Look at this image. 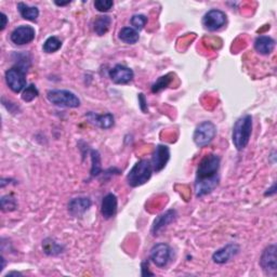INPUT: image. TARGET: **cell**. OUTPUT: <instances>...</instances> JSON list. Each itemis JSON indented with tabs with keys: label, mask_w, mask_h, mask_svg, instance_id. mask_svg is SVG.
Instances as JSON below:
<instances>
[{
	"label": "cell",
	"mask_w": 277,
	"mask_h": 277,
	"mask_svg": "<svg viewBox=\"0 0 277 277\" xmlns=\"http://www.w3.org/2000/svg\"><path fill=\"white\" fill-rule=\"evenodd\" d=\"M220 165L221 159L215 154H209L200 160L194 183L196 197L206 196L217 189L220 182Z\"/></svg>",
	"instance_id": "1"
},
{
	"label": "cell",
	"mask_w": 277,
	"mask_h": 277,
	"mask_svg": "<svg viewBox=\"0 0 277 277\" xmlns=\"http://www.w3.org/2000/svg\"><path fill=\"white\" fill-rule=\"evenodd\" d=\"M252 126L251 115H245L236 120L232 131V141L237 151L247 147L252 133Z\"/></svg>",
	"instance_id": "2"
},
{
	"label": "cell",
	"mask_w": 277,
	"mask_h": 277,
	"mask_svg": "<svg viewBox=\"0 0 277 277\" xmlns=\"http://www.w3.org/2000/svg\"><path fill=\"white\" fill-rule=\"evenodd\" d=\"M154 170L151 160L141 159L127 174V182L131 188H139L150 181Z\"/></svg>",
	"instance_id": "3"
},
{
	"label": "cell",
	"mask_w": 277,
	"mask_h": 277,
	"mask_svg": "<svg viewBox=\"0 0 277 277\" xmlns=\"http://www.w3.org/2000/svg\"><path fill=\"white\" fill-rule=\"evenodd\" d=\"M47 99L51 104L59 107L77 108L80 106V100L74 94L68 90H49L47 92Z\"/></svg>",
	"instance_id": "4"
},
{
	"label": "cell",
	"mask_w": 277,
	"mask_h": 277,
	"mask_svg": "<svg viewBox=\"0 0 277 277\" xmlns=\"http://www.w3.org/2000/svg\"><path fill=\"white\" fill-rule=\"evenodd\" d=\"M215 136H217V127H215L212 121L206 120L200 122V124L195 128L193 140L198 147H204L210 144Z\"/></svg>",
	"instance_id": "5"
},
{
	"label": "cell",
	"mask_w": 277,
	"mask_h": 277,
	"mask_svg": "<svg viewBox=\"0 0 277 277\" xmlns=\"http://www.w3.org/2000/svg\"><path fill=\"white\" fill-rule=\"evenodd\" d=\"M26 73L27 70L20 66H13L6 71V83L14 94H20L26 88Z\"/></svg>",
	"instance_id": "6"
},
{
	"label": "cell",
	"mask_w": 277,
	"mask_h": 277,
	"mask_svg": "<svg viewBox=\"0 0 277 277\" xmlns=\"http://www.w3.org/2000/svg\"><path fill=\"white\" fill-rule=\"evenodd\" d=\"M171 256L172 250L170 248V246L165 243H160L153 246L150 252V258L152 262L155 264L157 268L160 269L166 268L171 260Z\"/></svg>",
	"instance_id": "7"
},
{
	"label": "cell",
	"mask_w": 277,
	"mask_h": 277,
	"mask_svg": "<svg viewBox=\"0 0 277 277\" xmlns=\"http://www.w3.org/2000/svg\"><path fill=\"white\" fill-rule=\"evenodd\" d=\"M228 17L221 10L212 9L202 17V25L209 32H217L227 24Z\"/></svg>",
	"instance_id": "8"
},
{
	"label": "cell",
	"mask_w": 277,
	"mask_h": 277,
	"mask_svg": "<svg viewBox=\"0 0 277 277\" xmlns=\"http://www.w3.org/2000/svg\"><path fill=\"white\" fill-rule=\"evenodd\" d=\"M276 245L272 244L266 247L260 258V265L262 270L269 275H275L277 272V258Z\"/></svg>",
	"instance_id": "9"
},
{
	"label": "cell",
	"mask_w": 277,
	"mask_h": 277,
	"mask_svg": "<svg viewBox=\"0 0 277 277\" xmlns=\"http://www.w3.org/2000/svg\"><path fill=\"white\" fill-rule=\"evenodd\" d=\"M36 37L35 28L29 25H21L16 27L10 35L11 42L16 46L28 45L33 42Z\"/></svg>",
	"instance_id": "10"
},
{
	"label": "cell",
	"mask_w": 277,
	"mask_h": 277,
	"mask_svg": "<svg viewBox=\"0 0 277 277\" xmlns=\"http://www.w3.org/2000/svg\"><path fill=\"white\" fill-rule=\"evenodd\" d=\"M135 77L133 70L125 65L117 64L109 70V78L116 85H126Z\"/></svg>",
	"instance_id": "11"
},
{
	"label": "cell",
	"mask_w": 277,
	"mask_h": 277,
	"mask_svg": "<svg viewBox=\"0 0 277 277\" xmlns=\"http://www.w3.org/2000/svg\"><path fill=\"white\" fill-rule=\"evenodd\" d=\"M169 159H170V149L163 144L157 145L151 160L154 172L156 173L160 172L166 167Z\"/></svg>",
	"instance_id": "12"
},
{
	"label": "cell",
	"mask_w": 277,
	"mask_h": 277,
	"mask_svg": "<svg viewBox=\"0 0 277 277\" xmlns=\"http://www.w3.org/2000/svg\"><path fill=\"white\" fill-rule=\"evenodd\" d=\"M241 248L237 244H228L224 247L218 249L217 251H214L212 254V260L214 263L217 264H225L231 261L232 258L238 254Z\"/></svg>",
	"instance_id": "13"
},
{
	"label": "cell",
	"mask_w": 277,
	"mask_h": 277,
	"mask_svg": "<svg viewBox=\"0 0 277 277\" xmlns=\"http://www.w3.org/2000/svg\"><path fill=\"white\" fill-rule=\"evenodd\" d=\"M176 219H177V211L174 209L167 210L166 212L159 214L153 222L152 234L154 236L158 235L159 232H161L163 229H166L169 224L176 221Z\"/></svg>",
	"instance_id": "14"
},
{
	"label": "cell",
	"mask_w": 277,
	"mask_h": 277,
	"mask_svg": "<svg viewBox=\"0 0 277 277\" xmlns=\"http://www.w3.org/2000/svg\"><path fill=\"white\" fill-rule=\"evenodd\" d=\"M118 208V199L115 194L109 193L103 197L101 204V213L102 217L104 219L108 220L112 219L113 217H115V214L117 212Z\"/></svg>",
	"instance_id": "15"
},
{
	"label": "cell",
	"mask_w": 277,
	"mask_h": 277,
	"mask_svg": "<svg viewBox=\"0 0 277 277\" xmlns=\"http://www.w3.org/2000/svg\"><path fill=\"white\" fill-rule=\"evenodd\" d=\"M92 205V201L89 197H76L70 199L68 202V212L73 217H80L85 212H87Z\"/></svg>",
	"instance_id": "16"
},
{
	"label": "cell",
	"mask_w": 277,
	"mask_h": 277,
	"mask_svg": "<svg viewBox=\"0 0 277 277\" xmlns=\"http://www.w3.org/2000/svg\"><path fill=\"white\" fill-rule=\"evenodd\" d=\"M86 117L92 125H95L103 130L112 128L115 124L114 116H113V114H110V113H106V114L103 115H98L94 112H89Z\"/></svg>",
	"instance_id": "17"
},
{
	"label": "cell",
	"mask_w": 277,
	"mask_h": 277,
	"mask_svg": "<svg viewBox=\"0 0 277 277\" xmlns=\"http://www.w3.org/2000/svg\"><path fill=\"white\" fill-rule=\"evenodd\" d=\"M275 48V40L270 36H259L254 42V50L262 56H269Z\"/></svg>",
	"instance_id": "18"
},
{
	"label": "cell",
	"mask_w": 277,
	"mask_h": 277,
	"mask_svg": "<svg viewBox=\"0 0 277 277\" xmlns=\"http://www.w3.org/2000/svg\"><path fill=\"white\" fill-rule=\"evenodd\" d=\"M118 38L122 43L128 45H135L139 42L140 35L138 30L133 27H124L119 30Z\"/></svg>",
	"instance_id": "19"
},
{
	"label": "cell",
	"mask_w": 277,
	"mask_h": 277,
	"mask_svg": "<svg viewBox=\"0 0 277 277\" xmlns=\"http://www.w3.org/2000/svg\"><path fill=\"white\" fill-rule=\"evenodd\" d=\"M17 11L20 12V14H21V16L24 20H27V21H30V22L37 21V19L39 16V10L37 7L28 6L24 3L17 4Z\"/></svg>",
	"instance_id": "20"
},
{
	"label": "cell",
	"mask_w": 277,
	"mask_h": 277,
	"mask_svg": "<svg viewBox=\"0 0 277 277\" xmlns=\"http://www.w3.org/2000/svg\"><path fill=\"white\" fill-rule=\"evenodd\" d=\"M112 24V19L108 15H100L98 16L94 22V29L97 35L103 36L105 35Z\"/></svg>",
	"instance_id": "21"
},
{
	"label": "cell",
	"mask_w": 277,
	"mask_h": 277,
	"mask_svg": "<svg viewBox=\"0 0 277 277\" xmlns=\"http://www.w3.org/2000/svg\"><path fill=\"white\" fill-rule=\"evenodd\" d=\"M43 250L48 255H58L63 252V246L52 238H46L43 242Z\"/></svg>",
	"instance_id": "22"
},
{
	"label": "cell",
	"mask_w": 277,
	"mask_h": 277,
	"mask_svg": "<svg viewBox=\"0 0 277 277\" xmlns=\"http://www.w3.org/2000/svg\"><path fill=\"white\" fill-rule=\"evenodd\" d=\"M90 156H91V163H92L90 174H91V177H98L102 170L101 156H100L99 152L96 150L90 151Z\"/></svg>",
	"instance_id": "23"
},
{
	"label": "cell",
	"mask_w": 277,
	"mask_h": 277,
	"mask_svg": "<svg viewBox=\"0 0 277 277\" xmlns=\"http://www.w3.org/2000/svg\"><path fill=\"white\" fill-rule=\"evenodd\" d=\"M171 83H172V78L170 74L161 76L152 85V92L153 94H159V92H161L162 90L167 89Z\"/></svg>",
	"instance_id": "24"
},
{
	"label": "cell",
	"mask_w": 277,
	"mask_h": 277,
	"mask_svg": "<svg viewBox=\"0 0 277 277\" xmlns=\"http://www.w3.org/2000/svg\"><path fill=\"white\" fill-rule=\"evenodd\" d=\"M61 47H62V42H61L58 37L51 36L45 42L43 50L46 53H54L58 50L61 49Z\"/></svg>",
	"instance_id": "25"
},
{
	"label": "cell",
	"mask_w": 277,
	"mask_h": 277,
	"mask_svg": "<svg viewBox=\"0 0 277 277\" xmlns=\"http://www.w3.org/2000/svg\"><path fill=\"white\" fill-rule=\"evenodd\" d=\"M0 207H2V210L5 212L14 211L17 208V201L12 195H5V196H3L2 199H0Z\"/></svg>",
	"instance_id": "26"
},
{
	"label": "cell",
	"mask_w": 277,
	"mask_h": 277,
	"mask_svg": "<svg viewBox=\"0 0 277 277\" xmlns=\"http://www.w3.org/2000/svg\"><path fill=\"white\" fill-rule=\"evenodd\" d=\"M38 96H39V91H38L37 87L34 84H32V85L27 86L23 90V92H22V100L24 102H26V103H29V102L34 101Z\"/></svg>",
	"instance_id": "27"
},
{
	"label": "cell",
	"mask_w": 277,
	"mask_h": 277,
	"mask_svg": "<svg viewBox=\"0 0 277 277\" xmlns=\"http://www.w3.org/2000/svg\"><path fill=\"white\" fill-rule=\"evenodd\" d=\"M131 25L132 27L137 29L138 32L141 29L144 28V26L147 23V17L144 14H135L131 17Z\"/></svg>",
	"instance_id": "28"
},
{
	"label": "cell",
	"mask_w": 277,
	"mask_h": 277,
	"mask_svg": "<svg viewBox=\"0 0 277 277\" xmlns=\"http://www.w3.org/2000/svg\"><path fill=\"white\" fill-rule=\"evenodd\" d=\"M113 6H114V3L112 0H96L95 2V8L99 12H107Z\"/></svg>",
	"instance_id": "29"
},
{
	"label": "cell",
	"mask_w": 277,
	"mask_h": 277,
	"mask_svg": "<svg viewBox=\"0 0 277 277\" xmlns=\"http://www.w3.org/2000/svg\"><path fill=\"white\" fill-rule=\"evenodd\" d=\"M147 102H146V99H145V96L143 94H140L139 95V104H140V108L143 113H147L149 112V108H147Z\"/></svg>",
	"instance_id": "30"
},
{
	"label": "cell",
	"mask_w": 277,
	"mask_h": 277,
	"mask_svg": "<svg viewBox=\"0 0 277 277\" xmlns=\"http://www.w3.org/2000/svg\"><path fill=\"white\" fill-rule=\"evenodd\" d=\"M153 276L154 274L149 271V263L147 262H143L142 263V276Z\"/></svg>",
	"instance_id": "31"
},
{
	"label": "cell",
	"mask_w": 277,
	"mask_h": 277,
	"mask_svg": "<svg viewBox=\"0 0 277 277\" xmlns=\"http://www.w3.org/2000/svg\"><path fill=\"white\" fill-rule=\"evenodd\" d=\"M276 194V183L273 184V187L268 190V192L265 193V196H272V195Z\"/></svg>",
	"instance_id": "32"
},
{
	"label": "cell",
	"mask_w": 277,
	"mask_h": 277,
	"mask_svg": "<svg viewBox=\"0 0 277 277\" xmlns=\"http://www.w3.org/2000/svg\"><path fill=\"white\" fill-rule=\"evenodd\" d=\"M2 20H3V23H2V30H4L5 28H6V26H7V23H8V17H7V15L3 12L2 13Z\"/></svg>",
	"instance_id": "33"
},
{
	"label": "cell",
	"mask_w": 277,
	"mask_h": 277,
	"mask_svg": "<svg viewBox=\"0 0 277 277\" xmlns=\"http://www.w3.org/2000/svg\"><path fill=\"white\" fill-rule=\"evenodd\" d=\"M57 6H60V7H63V6H66V5H69L70 4V2H67V3H58V2H56L54 3Z\"/></svg>",
	"instance_id": "34"
},
{
	"label": "cell",
	"mask_w": 277,
	"mask_h": 277,
	"mask_svg": "<svg viewBox=\"0 0 277 277\" xmlns=\"http://www.w3.org/2000/svg\"><path fill=\"white\" fill-rule=\"evenodd\" d=\"M12 275H22V274L17 272H11V273H8L6 276H12Z\"/></svg>",
	"instance_id": "35"
}]
</instances>
